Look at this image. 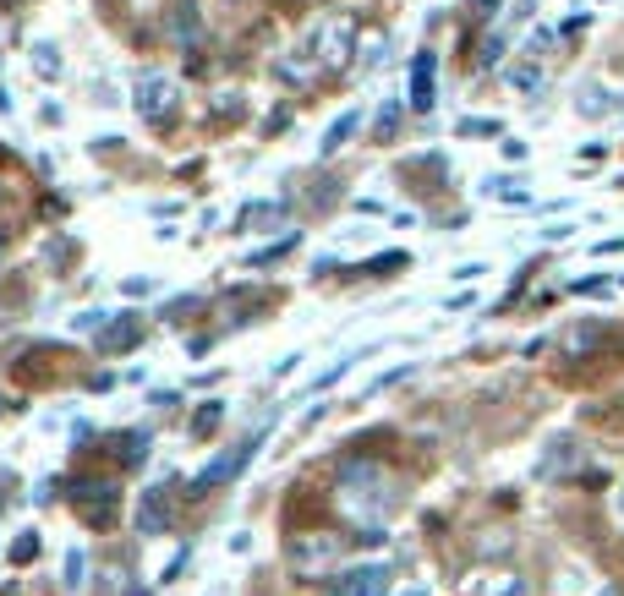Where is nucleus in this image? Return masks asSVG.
<instances>
[{
  "label": "nucleus",
  "instance_id": "1",
  "mask_svg": "<svg viewBox=\"0 0 624 596\" xmlns=\"http://www.w3.org/2000/svg\"><path fill=\"white\" fill-rule=\"evenodd\" d=\"M340 509L351 514V520H378V514L395 509V482H389V471L378 460H345L340 465Z\"/></svg>",
  "mask_w": 624,
  "mask_h": 596
},
{
  "label": "nucleus",
  "instance_id": "2",
  "mask_svg": "<svg viewBox=\"0 0 624 596\" xmlns=\"http://www.w3.org/2000/svg\"><path fill=\"white\" fill-rule=\"evenodd\" d=\"M263 438H269V427H258V432H252V438H241V443H230V449H219V454H214V460H208V465H203V471H198V476H192V487H187V493H192V498H203V493H208V487H225V482H230V476H236V471H241V465H247V460H252V454H258V449H263Z\"/></svg>",
  "mask_w": 624,
  "mask_h": 596
},
{
  "label": "nucleus",
  "instance_id": "3",
  "mask_svg": "<svg viewBox=\"0 0 624 596\" xmlns=\"http://www.w3.org/2000/svg\"><path fill=\"white\" fill-rule=\"evenodd\" d=\"M356 33H362V22H356L351 11L329 17L318 33H312V50H318V66H323V72H340V66H351V55H356Z\"/></svg>",
  "mask_w": 624,
  "mask_h": 596
},
{
  "label": "nucleus",
  "instance_id": "4",
  "mask_svg": "<svg viewBox=\"0 0 624 596\" xmlns=\"http://www.w3.org/2000/svg\"><path fill=\"white\" fill-rule=\"evenodd\" d=\"M132 93H137V115H143L148 126H165L170 115H176V99H181L176 77H165V72H143Z\"/></svg>",
  "mask_w": 624,
  "mask_h": 596
},
{
  "label": "nucleus",
  "instance_id": "5",
  "mask_svg": "<svg viewBox=\"0 0 624 596\" xmlns=\"http://www.w3.org/2000/svg\"><path fill=\"white\" fill-rule=\"evenodd\" d=\"M340 553H345V542H340V536H323V531L296 536V542H291V564L302 569V575H323V569H334V564H340Z\"/></svg>",
  "mask_w": 624,
  "mask_h": 596
},
{
  "label": "nucleus",
  "instance_id": "6",
  "mask_svg": "<svg viewBox=\"0 0 624 596\" xmlns=\"http://www.w3.org/2000/svg\"><path fill=\"white\" fill-rule=\"evenodd\" d=\"M389 586H395L389 564H356V569H345V575L334 580L329 596H389Z\"/></svg>",
  "mask_w": 624,
  "mask_h": 596
},
{
  "label": "nucleus",
  "instance_id": "7",
  "mask_svg": "<svg viewBox=\"0 0 624 596\" xmlns=\"http://www.w3.org/2000/svg\"><path fill=\"white\" fill-rule=\"evenodd\" d=\"M115 487L110 482H77L72 487V504H77V514H83V520H94V525H110L115 520Z\"/></svg>",
  "mask_w": 624,
  "mask_h": 596
},
{
  "label": "nucleus",
  "instance_id": "8",
  "mask_svg": "<svg viewBox=\"0 0 624 596\" xmlns=\"http://www.w3.org/2000/svg\"><path fill=\"white\" fill-rule=\"evenodd\" d=\"M411 110H433V99H438V55L433 50H416V61H411Z\"/></svg>",
  "mask_w": 624,
  "mask_h": 596
},
{
  "label": "nucleus",
  "instance_id": "9",
  "mask_svg": "<svg viewBox=\"0 0 624 596\" xmlns=\"http://www.w3.org/2000/svg\"><path fill=\"white\" fill-rule=\"evenodd\" d=\"M318 72H323V66H318V50H312V39L296 44V50H285L280 61H274V77H280V83H296V88H307Z\"/></svg>",
  "mask_w": 624,
  "mask_h": 596
},
{
  "label": "nucleus",
  "instance_id": "10",
  "mask_svg": "<svg viewBox=\"0 0 624 596\" xmlns=\"http://www.w3.org/2000/svg\"><path fill=\"white\" fill-rule=\"evenodd\" d=\"M165 525H170V504H165V487H154V493H143V504H137V531L159 536Z\"/></svg>",
  "mask_w": 624,
  "mask_h": 596
},
{
  "label": "nucleus",
  "instance_id": "11",
  "mask_svg": "<svg viewBox=\"0 0 624 596\" xmlns=\"http://www.w3.org/2000/svg\"><path fill=\"white\" fill-rule=\"evenodd\" d=\"M356 126H362V110H345L340 121H334L329 132H323V143H318V159L340 154V148H345V143H351V137H356Z\"/></svg>",
  "mask_w": 624,
  "mask_h": 596
},
{
  "label": "nucleus",
  "instance_id": "12",
  "mask_svg": "<svg viewBox=\"0 0 624 596\" xmlns=\"http://www.w3.org/2000/svg\"><path fill=\"white\" fill-rule=\"evenodd\" d=\"M477 596H531V586L515 575V569H493V575L477 580Z\"/></svg>",
  "mask_w": 624,
  "mask_h": 596
},
{
  "label": "nucleus",
  "instance_id": "13",
  "mask_svg": "<svg viewBox=\"0 0 624 596\" xmlns=\"http://www.w3.org/2000/svg\"><path fill=\"white\" fill-rule=\"evenodd\" d=\"M285 225V203H247L241 208V230H274Z\"/></svg>",
  "mask_w": 624,
  "mask_h": 596
},
{
  "label": "nucleus",
  "instance_id": "14",
  "mask_svg": "<svg viewBox=\"0 0 624 596\" xmlns=\"http://www.w3.org/2000/svg\"><path fill=\"white\" fill-rule=\"evenodd\" d=\"M132 318H137V312H121V323H110V329L99 334V345H104V350H126V345H137V323H132Z\"/></svg>",
  "mask_w": 624,
  "mask_h": 596
},
{
  "label": "nucleus",
  "instance_id": "15",
  "mask_svg": "<svg viewBox=\"0 0 624 596\" xmlns=\"http://www.w3.org/2000/svg\"><path fill=\"white\" fill-rule=\"evenodd\" d=\"M33 66H39L44 83H61V50L55 44H33Z\"/></svg>",
  "mask_w": 624,
  "mask_h": 596
},
{
  "label": "nucleus",
  "instance_id": "16",
  "mask_svg": "<svg viewBox=\"0 0 624 596\" xmlns=\"http://www.w3.org/2000/svg\"><path fill=\"white\" fill-rule=\"evenodd\" d=\"M597 334H603L597 323H575V329L564 334V350H570V356H586V350L597 345Z\"/></svg>",
  "mask_w": 624,
  "mask_h": 596
},
{
  "label": "nucleus",
  "instance_id": "17",
  "mask_svg": "<svg viewBox=\"0 0 624 596\" xmlns=\"http://www.w3.org/2000/svg\"><path fill=\"white\" fill-rule=\"evenodd\" d=\"M488 197H499V203H515V208H526V203H531L526 181H488Z\"/></svg>",
  "mask_w": 624,
  "mask_h": 596
},
{
  "label": "nucleus",
  "instance_id": "18",
  "mask_svg": "<svg viewBox=\"0 0 624 596\" xmlns=\"http://www.w3.org/2000/svg\"><path fill=\"white\" fill-rule=\"evenodd\" d=\"M570 465H575V443L559 438V443H553V454L542 460V476H559V471H570Z\"/></svg>",
  "mask_w": 624,
  "mask_h": 596
},
{
  "label": "nucleus",
  "instance_id": "19",
  "mask_svg": "<svg viewBox=\"0 0 624 596\" xmlns=\"http://www.w3.org/2000/svg\"><path fill=\"white\" fill-rule=\"evenodd\" d=\"M510 83L520 93H542V66L537 61H526V66H510Z\"/></svg>",
  "mask_w": 624,
  "mask_h": 596
},
{
  "label": "nucleus",
  "instance_id": "20",
  "mask_svg": "<svg viewBox=\"0 0 624 596\" xmlns=\"http://www.w3.org/2000/svg\"><path fill=\"white\" fill-rule=\"evenodd\" d=\"M575 110L581 115H608L614 104H608V93L603 88H581V99H575Z\"/></svg>",
  "mask_w": 624,
  "mask_h": 596
},
{
  "label": "nucleus",
  "instance_id": "21",
  "mask_svg": "<svg viewBox=\"0 0 624 596\" xmlns=\"http://www.w3.org/2000/svg\"><path fill=\"white\" fill-rule=\"evenodd\" d=\"M28 558H39V531H22L11 542V564H28Z\"/></svg>",
  "mask_w": 624,
  "mask_h": 596
},
{
  "label": "nucleus",
  "instance_id": "22",
  "mask_svg": "<svg viewBox=\"0 0 624 596\" xmlns=\"http://www.w3.org/2000/svg\"><path fill=\"white\" fill-rule=\"evenodd\" d=\"M83 575H88V553H83V547H72V553H66V586H83Z\"/></svg>",
  "mask_w": 624,
  "mask_h": 596
},
{
  "label": "nucleus",
  "instance_id": "23",
  "mask_svg": "<svg viewBox=\"0 0 624 596\" xmlns=\"http://www.w3.org/2000/svg\"><path fill=\"white\" fill-rule=\"evenodd\" d=\"M219 422H225V405H219V400H208L203 411H198V422H192V432H214Z\"/></svg>",
  "mask_w": 624,
  "mask_h": 596
},
{
  "label": "nucleus",
  "instance_id": "24",
  "mask_svg": "<svg viewBox=\"0 0 624 596\" xmlns=\"http://www.w3.org/2000/svg\"><path fill=\"white\" fill-rule=\"evenodd\" d=\"M373 126H378V137H395V132H400V104H384Z\"/></svg>",
  "mask_w": 624,
  "mask_h": 596
},
{
  "label": "nucleus",
  "instance_id": "25",
  "mask_svg": "<svg viewBox=\"0 0 624 596\" xmlns=\"http://www.w3.org/2000/svg\"><path fill=\"white\" fill-rule=\"evenodd\" d=\"M504 61V33H488L482 39V66H499Z\"/></svg>",
  "mask_w": 624,
  "mask_h": 596
},
{
  "label": "nucleus",
  "instance_id": "26",
  "mask_svg": "<svg viewBox=\"0 0 624 596\" xmlns=\"http://www.w3.org/2000/svg\"><path fill=\"white\" fill-rule=\"evenodd\" d=\"M460 137H499V121H460Z\"/></svg>",
  "mask_w": 624,
  "mask_h": 596
},
{
  "label": "nucleus",
  "instance_id": "27",
  "mask_svg": "<svg viewBox=\"0 0 624 596\" xmlns=\"http://www.w3.org/2000/svg\"><path fill=\"white\" fill-rule=\"evenodd\" d=\"M181 39H198V11H192V0H181V17H176Z\"/></svg>",
  "mask_w": 624,
  "mask_h": 596
},
{
  "label": "nucleus",
  "instance_id": "28",
  "mask_svg": "<svg viewBox=\"0 0 624 596\" xmlns=\"http://www.w3.org/2000/svg\"><path fill=\"white\" fill-rule=\"evenodd\" d=\"M608 279H575V296H603Z\"/></svg>",
  "mask_w": 624,
  "mask_h": 596
},
{
  "label": "nucleus",
  "instance_id": "29",
  "mask_svg": "<svg viewBox=\"0 0 624 596\" xmlns=\"http://www.w3.org/2000/svg\"><path fill=\"white\" fill-rule=\"evenodd\" d=\"M143 432H132V438H126V465H137V460H143Z\"/></svg>",
  "mask_w": 624,
  "mask_h": 596
},
{
  "label": "nucleus",
  "instance_id": "30",
  "mask_svg": "<svg viewBox=\"0 0 624 596\" xmlns=\"http://www.w3.org/2000/svg\"><path fill=\"white\" fill-rule=\"evenodd\" d=\"M285 252H291V241H280V247H263L258 257H252V263H258V268H263V263H274V257H285Z\"/></svg>",
  "mask_w": 624,
  "mask_h": 596
},
{
  "label": "nucleus",
  "instance_id": "31",
  "mask_svg": "<svg viewBox=\"0 0 624 596\" xmlns=\"http://www.w3.org/2000/svg\"><path fill=\"white\" fill-rule=\"evenodd\" d=\"M477 274H488V268H482V263H460V268H455L460 285H466V279H477Z\"/></svg>",
  "mask_w": 624,
  "mask_h": 596
},
{
  "label": "nucleus",
  "instance_id": "32",
  "mask_svg": "<svg viewBox=\"0 0 624 596\" xmlns=\"http://www.w3.org/2000/svg\"><path fill=\"white\" fill-rule=\"evenodd\" d=\"M0 115H11V93L6 88H0Z\"/></svg>",
  "mask_w": 624,
  "mask_h": 596
},
{
  "label": "nucleus",
  "instance_id": "33",
  "mask_svg": "<svg viewBox=\"0 0 624 596\" xmlns=\"http://www.w3.org/2000/svg\"><path fill=\"white\" fill-rule=\"evenodd\" d=\"M614 514H619V520H624V487H619V493H614Z\"/></svg>",
  "mask_w": 624,
  "mask_h": 596
},
{
  "label": "nucleus",
  "instance_id": "34",
  "mask_svg": "<svg viewBox=\"0 0 624 596\" xmlns=\"http://www.w3.org/2000/svg\"><path fill=\"white\" fill-rule=\"evenodd\" d=\"M477 6H482V17H493V6H499V0H477Z\"/></svg>",
  "mask_w": 624,
  "mask_h": 596
},
{
  "label": "nucleus",
  "instance_id": "35",
  "mask_svg": "<svg viewBox=\"0 0 624 596\" xmlns=\"http://www.w3.org/2000/svg\"><path fill=\"white\" fill-rule=\"evenodd\" d=\"M0 6H6V11H11V6H17V0H0Z\"/></svg>",
  "mask_w": 624,
  "mask_h": 596
},
{
  "label": "nucleus",
  "instance_id": "36",
  "mask_svg": "<svg viewBox=\"0 0 624 596\" xmlns=\"http://www.w3.org/2000/svg\"><path fill=\"white\" fill-rule=\"evenodd\" d=\"M406 596H427V591H406Z\"/></svg>",
  "mask_w": 624,
  "mask_h": 596
},
{
  "label": "nucleus",
  "instance_id": "37",
  "mask_svg": "<svg viewBox=\"0 0 624 596\" xmlns=\"http://www.w3.org/2000/svg\"><path fill=\"white\" fill-rule=\"evenodd\" d=\"M603 596H614V591H603Z\"/></svg>",
  "mask_w": 624,
  "mask_h": 596
},
{
  "label": "nucleus",
  "instance_id": "38",
  "mask_svg": "<svg viewBox=\"0 0 624 596\" xmlns=\"http://www.w3.org/2000/svg\"><path fill=\"white\" fill-rule=\"evenodd\" d=\"M0 66H6V61H0Z\"/></svg>",
  "mask_w": 624,
  "mask_h": 596
}]
</instances>
